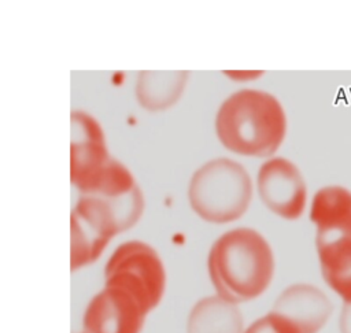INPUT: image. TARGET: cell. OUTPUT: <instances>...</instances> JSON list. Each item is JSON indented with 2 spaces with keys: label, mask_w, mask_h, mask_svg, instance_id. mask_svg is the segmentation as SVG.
Segmentation results:
<instances>
[{
  "label": "cell",
  "mask_w": 351,
  "mask_h": 333,
  "mask_svg": "<svg viewBox=\"0 0 351 333\" xmlns=\"http://www.w3.org/2000/svg\"><path fill=\"white\" fill-rule=\"evenodd\" d=\"M208 273L222 299L230 303L252 300L267 289L273 278V251L254 229L229 230L210 249Z\"/></svg>",
  "instance_id": "obj_1"
},
{
  "label": "cell",
  "mask_w": 351,
  "mask_h": 333,
  "mask_svg": "<svg viewBox=\"0 0 351 333\" xmlns=\"http://www.w3.org/2000/svg\"><path fill=\"white\" fill-rule=\"evenodd\" d=\"M217 134L230 151L245 156H269L281 145L287 118L281 103L270 93L241 89L218 110Z\"/></svg>",
  "instance_id": "obj_2"
},
{
  "label": "cell",
  "mask_w": 351,
  "mask_h": 333,
  "mask_svg": "<svg viewBox=\"0 0 351 333\" xmlns=\"http://www.w3.org/2000/svg\"><path fill=\"white\" fill-rule=\"evenodd\" d=\"M317 251L328 285L351 304V192L343 186L319 189L311 204Z\"/></svg>",
  "instance_id": "obj_3"
},
{
  "label": "cell",
  "mask_w": 351,
  "mask_h": 333,
  "mask_svg": "<svg viewBox=\"0 0 351 333\" xmlns=\"http://www.w3.org/2000/svg\"><path fill=\"white\" fill-rule=\"evenodd\" d=\"M188 196L192 208L204 221L226 223L239 219L247 211L252 184L240 163L218 158L195 171Z\"/></svg>",
  "instance_id": "obj_4"
},
{
  "label": "cell",
  "mask_w": 351,
  "mask_h": 333,
  "mask_svg": "<svg viewBox=\"0 0 351 333\" xmlns=\"http://www.w3.org/2000/svg\"><path fill=\"white\" fill-rule=\"evenodd\" d=\"M106 285L132 293L148 314L162 300L166 273L156 251L141 241L121 244L106 264Z\"/></svg>",
  "instance_id": "obj_5"
},
{
  "label": "cell",
  "mask_w": 351,
  "mask_h": 333,
  "mask_svg": "<svg viewBox=\"0 0 351 333\" xmlns=\"http://www.w3.org/2000/svg\"><path fill=\"white\" fill-rule=\"evenodd\" d=\"M118 233L121 229L103 203L80 196L71 212V270L93 263Z\"/></svg>",
  "instance_id": "obj_6"
},
{
  "label": "cell",
  "mask_w": 351,
  "mask_h": 333,
  "mask_svg": "<svg viewBox=\"0 0 351 333\" xmlns=\"http://www.w3.org/2000/svg\"><path fill=\"white\" fill-rule=\"evenodd\" d=\"M258 189L265 206L285 219L299 218L306 207V184L299 169L284 158L263 163L258 173Z\"/></svg>",
  "instance_id": "obj_7"
},
{
  "label": "cell",
  "mask_w": 351,
  "mask_h": 333,
  "mask_svg": "<svg viewBox=\"0 0 351 333\" xmlns=\"http://www.w3.org/2000/svg\"><path fill=\"white\" fill-rule=\"evenodd\" d=\"M112 160L100 123L88 112L71 114L70 178L78 190L85 189Z\"/></svg>",
  "instance_id": "obj_8"
},
{
  "label": "cell",
  "mask_w": 351,
  "mask_h": 333,
  "mask_svg": "<svg viewBox=\"0 0 351 333\" xmlns=\"http://www.w3.org/2000/svg\"><path fill=\"white\" fill-rule=\"evenodd\" d=\"M147 312L129 292L108 286L97 293L84 315L85 333H140Z\"/></svg>",
  "instance_id": "obj_9"
},
{
  "label": "cell",
  "mask_w": 351,
  "mask_h": 333,
  "mask_svg": "<svg viewBox=\"0 0 351 333\" xmlns=\"http://www.w3.org/2000/svg\"><path fill=\"white\" fill-rule=\"evenodd\" d=\"M332 311L326 295L317 286L296 284L287 288L270 311L288 333H318Z\"/></svg>",
  "instance_id": "obj_10"
},
{
  "label": "cell",
  "mask_w": 351,
  "mask_h": 333,
  "mask_svg": "<svg viewBox=\"0 0 351 333\" xmlns=\"http://www.w3.org/2000/svg\"><path fill=\"white\" fill-rule=\"evenodd\" d=\"M188 333H243V317L221 296L204 297L189 314Z\"/></svg>",
  "instance_id": "obj_11"
},
{
  "label": "cell",
  "mask_w": 351,
  "mask_h": 333,
  "mask_svg": "<svg viewBox=\"0 0 351 333\" xmlns=\"http://www.w3.org/2000/svg\"><path fill=\"white\" fill-rule=\"evenodd\" d=\"M188 74L181 73H141L137 82V96L141 106L160 110L171 106L181 95Z\"/></svg>",
  "instance_id": "obj_12"
},
{
  "label": "cell",
  "mask_w": 351,
  "mask_h": 333,
  "mask_svg": "<svg viewBox=\"0 0 351 333\" xmlns=\"http://www.w3.org/2000/svg\"><path fill=\"white\" fill-rule=\"evenodd\" d=\"M244 333H288L277 318L269 312L267 315L256 319Z\"/></svg>",
  "instance_id": "obj_13"
},
{
  "label": "cell",
  "mask_w": 351,
  "mask_h": 333,
  "mask_svg": "<svg viewBox=\"0 0 351 333\" xmlns=\"http://www.w3.org/2000/svg\"><path fill=\"white\" fill-rule=\"evenodd\" d=\"M340 321H341L340 322L341 333H351V304L344 303Z\"/></svg>",
  "instance_id": "obj_14"
}]
</instances>
